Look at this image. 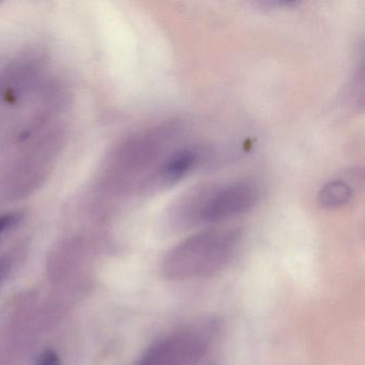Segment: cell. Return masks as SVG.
Returning a JSON list of instances; mask_svg holds the SVG:
<instances>
[{
	"mask_svg": "<svg viewBox=\"0 0 365 365\" xmlns=\"http://www.w3.org/2000/svg\"><path fill=\"white\" fill-rule=\"evenodd\" d=\"M241 243L240 230L213 227L187 237L173 247L162 262V274L170 281L211 277L225 268Z\"/></svg>",
	"mask_w": 365,
	"mask_h": 365,
	"instance_id": "6da1fadb",
	"label": "cell"
},
{
	"mask_svg": "<svg viewBox=\"0 0 365 365\" xmlns=\"http://www.w3.org/2000/svg\"><path fill=\"white\" fill-rule=\"evenodd\" d=\"M212 324L187 327L170 333L155 344L140 365H193L200 360L212 341Z\"/></svg>",
	"mask_w": 365,
	"mask_h": 365,
	"instance_id": "7a4b0ae2",
	"label": "cell"
},
{
	"mask_svg": "<svg viewBox=\"0 0 365 365\" xmlns=\"http://www.w3.org/2000/svg\"><path fill=\"white\" fill-rule=\"evenodd\" d=\"M204 185L198 223H217L247 212L255 206L259 197L257 185L251 181Z\"/></svg>",
	"mask_w": 365,
	"mask_h": 365,
	"instance_id": "3957f363",
	"label": "cell"
},
{
	"mask_svg": "<svg viewBox=\"0 0 365 365\" xmlns=\"http://www.w3.org/2000/svg\"><path fill=\"white\" fill-rule=\"evenodd\" d=\"M200 155L193 149H179L170 153L158 170V181L164 187L175 185L193 170Z\"/></svg>",
	"mask_w": 365,
	"mask_h": 365,
	"instance_id": "277c9868",
	"label": "cell"
},
{
	"mask_svg": "<svg viewBox=\"0 0 365 365\" xmlns=\"http://www.w3.org/2000/svg\"><path fill=\"white\" fill-rule=\"evenodd\" d=\"M352 197V189L343 180L327 183L318 194V202L324 208H339L347 204Z\"/></svg>",
	"mask_w": 365,
	"mask_h": 365,
	"instance_id": "5b68a950",
	"label": "cell"
},
{
	"mask_svg": "<svg viewBox=\"0 0 365 365\" xmlns=\"http://www.w3.org/2000/svg\"><path fill=\"white\" fill-rule=\"evenodd\" d=\"M37 365H61V361L54 350H46L40 356Z\"/></svg>",
	"mask_w": 365,
	"mask_h": 365,
	"instance_id": "8992f818",
	"label": "cell"
},
{
	"mask_svg": "<svg viewBox=\"0 0 365 365\" xmlns=\"http://www.w3.org/2000/svg\"><path fill=\"white\" fill-rule=\"evenodd\" d=\"M16 217L14 215H6L0 217V234H3L6 230L16 223Z\"/></svg>",
	"mask_w": 365,
	"mask_h": 365,
	"instance_id": "52a82bcc",
	"label": "cell"
}]
</instances>
